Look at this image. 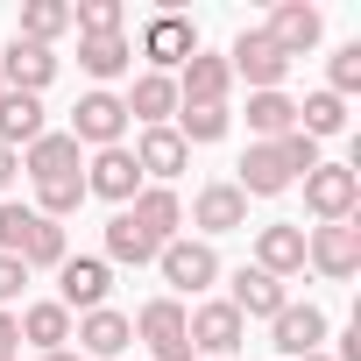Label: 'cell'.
I'll list each match as a JSON object with an SVG mask.
<instances>
[{
	"mask_svg": "<svg viewBox=\"0 0 361 361\" xmlns=\"http://www.w3.org/2000/svg\"><path fill=\"white\" fill-rule=\"evenodd\" d=\"M298 185H305V213L319 227L354 220V206H361V163H319V170L298 177Z\"/></svg>",
	"mask_w": 361,
	"mask_h": 361,
	"instance_id": "1",
	"label": "cell"
},
{
	"mask_svg": "<svg viewBox=\"0 0 361 361\" xmlns=\"http://www.w3.org/2000/svg\"><path fill=\"white\" fill-rule=\"evenodd\" d=\"M135 57H149V71L177 78V71H185V64L199 57V22H185L177 8L149 15V22H142V43H135Z\"/></svg>",
	"mask_w": 361,
	"mask_h": 361,
	"instance_id": "2",
	"label": "cell"
},
{
	"mask_svg": "<svg viewBox=\"0 0 361 361\" xmlns=\"http://www.w3.org/2000/svg\"><path fill=\"white\" fill-rule=\"evenodd\" d=\"M156 269H163L170 298H206V290L220 283V248H213V241H192V234H177V241L156 255Z\"/></svg>",
	"mask_w": 361,
	"mask_h": 361,
	"instance_id": "3",
	"label": "cell"
},
{
	"mask_svg": "<svg viewBox=\"0 0 361 361\" xmlns=\"http://www.w3.org/2000/svg\"><path fill=\"white\" fill-rule=\"evenodd\" d=\"M227 71H234V78H248V92H283L290 57H283L262 29H241V36L227 43Z\"/></svg>",
	"mask_w": 361,
	"mask_h": 361,
	"instance_id": "4",
	"label": "cell"
},
{
	"mask_svg": "<svg viewBox=\"0 0 361 361\" xmlns=\"http://www.w3.org/2000/svg\"><path fill=\"white\" fill-rule=\"evenodd\" d=\"M128 128H135V121H128L121 92H99V85H92V92L71 106V128H64V135H71L78 149H121V135H128Z\"/></svg>",
	"mask_w": 361,
	"mask_h": 361,
	"instance_id": "5",
	"label": "cell"
},
{
	"mask_svg": "<svg viewBox=\"0 0 361 361\" xmlns=\"http://www.w3.org/2000/svg\"><path fill=\"white\" fill-rule=\"evenodd\" d=\"M305 269H319L326 283H347L361 269V227L333 220V227H305Z\"/></svg>",
	"mask_w": 361,
	"mask_h": 361,
	"instance_id": "6",
	"label": "cell"
},
{
	"mask_svg": "<svg viewBox=\"0 0 361 361\" xmlns=\"http://www.w3.org/2000/svg\"><path fill=\"white\" fill-rule=\"evenodd\" d=\"M114 298V262L106 255H64V269H57V305L71 312V319H85V312H99Z\"/></svg>",
	"mask_w": 361,
	"mask_h": 361,
	"instance_id": "7",
	"label": "cell"
},
{
	"mask_svg": "<svg viewBox=\"0 0 361 361\" xmlns=\"http://www.w3.org/2000/svg\"><path fill=\"white\" fill-rule=\"evenodd\" d=\"M128 326H135V340L149 347V361H192V340H185V305H177V298H149Z\"/></svg>",
	"mask_w": 361,
	"mask_h": 361,
	"instance_id": "8",
	"label": "cell"
},
{
	"mask_svg": "<svg viewBox=\"0 0 361 361\" xmlns=\"http://www.w3.org/2000/svg\"><path fill=\"white\" fill-rule=\"evenodd\" d=\"M185 340H192V354H234V347L248 340V319H241L227 298H199V305L185 312Z\"/></svg>",
	"mask_w": 361,
	"mask_h": 361,
	"instance_id": "9",
	"label": "cell"
},
{
	"mask_svg": "<svg viewBox=\"0 0 361 361\" xmlns=\"http://www.w3.org/2000/svg\"><path fill=\"white\" fill-rule=\"evenodd\" d=\"M234 170H241V177H234V192H241V199H276V192L298 185V163H290L283 142H248V156H241Z\"/></svg>",
	"mask_w": 361,
	"mask_h": 361,
	"instance_id": "10",
	"label": "cell"
},
{
	"mask_svg": "<svg viewBox=\"0 0 361 361\" xmlns=\"http://www.w3.org/2000/svg\"><path fill=\"white\" fill-rule=\"evenodd\" d=\"M192 227H199V241H220V234L248 227V199L234 192V177H213V185L192 192Z\"/></svg>",
	"mask_w": 361,
	"mask_h": 361,
	"instance_id": "11",
	"label": "cell"
},
{
	"mask_svg": "<svg viewBox=\"0 0 361 361\" xmlns=\"http://www.w3.org/2000/svg\"><path fill=\"white\" fill-rule=\"evenodd\" d=\"M262 36H269L283 57H312V50H319V36H326V15L312 8V0H276L269 22H262Z\"/></svg>",
	"mask_w": 361,
	"mask_h": 361,
	"instance_id": "12",
	"label": "cell"
},
{
	"mask_svg": "<svg viewBox=\"0 0 361 361\" xmlns=\"http://www.w3.org/2000/svg\"><path fill=\"white\" fill-rule=\"evenodd\" d=\"M135 192H142V170H135L128 142H121V149H92V163H85V199H106V206L121 213Z\"/></svg>",
	"mask_w": 361,
	"mask_h": 361,
	"instance_id": "13",
	"label": "cell"
},
{
	"mask_svg": "<svg viewBox=\"0 0 361 361\" xmlns=\"http://www.w3.org/2000/svg\"><path fill=\"white\" fill-rule=\"evenodd\" d=\"M121 213H128V220H135V227H142V234L156 241V255H163V248L177 241V227H185V199H177L170 185H142V192H135V199H128Z\"/></svg>",
	"mask_w": 361,
	"mask_h": 361,
	"instance_id": "14",
	"label": "cell"
},
{
	"mask_svg": "<svg viewBox=\"0 0 361 361\" xmlns=\"http://www.w3.org/2000/svg\"><path fill=\"white\" fill-rule=\"evenodd\" d=\"M170 85H177V106H227L234 71H227V57H220V50H199L185 71L170 78Z\"/></svg>",
	"mask_w": 361,
	"mask_h": 361,
	"instance_id": "15",
	"label": "cell"
},
{
	"mask_svg": "<svg viewBox=\"0 0 361 361\" xmlns=\"http://www.w3.org/2000/svg\"><path fill=\"white\" fill-rule=\"evenodd\" d=\"M255 269H269L276 283L305 276V227H298V220H269V227H255Z\"/></svg>",
	"mask_w": 361,
	"mask_h": 361,
	"instance_id": "16",
	"label": "cell"
},
{
	"mask_svg": "<svg viewBox=\"0 0 361 361\" xmlns=\"http://www.w3.org/2000/svg\"><path fill=\"white\" fill-rule=\"evenodd\" d=\"M50 78H57V50H43V43H8V50H0V85H8V92H50Z\"/></svg>",
	"mask_w": 361,
	"mask_h": 361,
	"instance_id": "17",
	"label": "cell"
},
{
	"mask_svg": "<svg viewBox=\"0 0 361 361\" xmlns=\"http://www.w3.org/2000/svg\"><path fill=\"white\" fill-rule=\"evenodd\" d=\"M71 340H78V354H85V361H114V354H128V340H135V326H128V312H114V305H99V312H85V319H71Z\"/></svg>",
	"mask_w": 361,
	"mask_h": 361,
	"instance_id": "18",
	"label": "cell"
},
{
	"mask_svg": "<svg viewBox=\"0 0 361 361\" xmlns=\"http://www.w3.org/2000/svg\"><path fill=\"white\" fill-rule=\"evenodd\" d=\"M128 156H135V170H142V185H170V177L192 163V149L177 142V128H142Z\"/></svg>",
	"mask_w": 361,
	"mask_h": 361,
	"instance_id": "19",
	"label": "cell"
},
{
	"mask_svg": "<svg viewBox=\"0 0 361 361\" xmlns=\"http://www.w3.org/2000/svg\"><path fill=\"white\" fill-rule=\"evenodd\" d=\"M319 340H326V312H319V305H283V312L269 319V347L290 354V361L319 354Z\"/></svg>",
	"mask_w": 361,
	"mask_h": 361,
	"instance_id": "20",
	"label": "cell"
},
{
	"mask_svg": "<svg viewBox=\"0 0 361 361\" xmlns=\"http://www.w3.org/2000/svg\"><path fill=\"white\" fill-rule=\"evenodd\" d=\"M22 170H29V185H57V177H78V170H85V156H78V142H71L64 128H50L43 142L22 149Z\"/></svg>",
	"mask_w": 361,
	"mask_h": 361,
	"instance_id": "21",
	"label": "cell"
},
{
	"mask_svg": "<svg viewBox=\"0 0 361 361\" xmlns=\"http://www.w3.org/2000/svg\"><path fill=\"white\" fill-rule=\"evenodd\" d=\"M121 106H128L135 128H170V121H177V85H170L163 71H142V78L121 92Z\"/></svg>",
	"mask_w": 361,
	"mask_h": 361,
	"instance_id": "22",
	"label": "cell"
},
{
	"mask_svg": "<svg viewBox=\"0 0 361 361\" xmlns=\"http://www.w3.org/2000/svg\"><path fill=\"white\" fill-rule=\"evenodd\" d=\"M227 305L241 312V319H276L283 305H290V290L269 276V269H255V262H241L234 269V290H227Z\"/></svg>",
	"mask_w": 361,
	"mask_h": 361,
	"instance_id": "23",
	"label": "cell"
},
{
	"mask_svg": "<svg viewBox=\"0 0 361 361\" xmlns=\"http://www.w3.org/2000/svg\"><path fill=\"white\" fill-rule=\"evenodd\" d=\"M50 135V114H43V99L36 92H0V149H29V142H43Z\"/></svg>",
	"mask_w": 361,
	"mask_h": 361,
	"instance_id": "24",
	"label": "cell"
},
{
	"mask_svg": "<svg viewBox=\"0 0 361 361\" xmlns=\"http://www.w3.org/2000/svg\"><path fill=\"white\" fill-rule=\"evenodd\" d=\"M78 71L99 78V92H106L114 78L135 71V43H128V36H78Z\"/></svg>",
	"mask_w": 361,
	"mask_h": 361,
	"instance_id": "25",
	"label": "cell"
},
{
	"mask_svg": "<svg viewBox=\"0 0 361 361\" xmlns=\"http://www.w3.org/2000/svg\"><path fill=\"white\" fill-rule=\"evenodd\" d=\"M22 347H36V354H57V347H71V312L57 305V298H36V305H22Z\"/></svg>",
	"mask_w": 361,
	"mask_h": 361,
	"instance_id": "26",
	"label": "cell"
},
{
	"mask_svg": "<svg viewBox=\"0 0 361 361\" xmlns=\"http://www.w3.org/2000/svg\"><path fill=\"white\" fill-rule=\"evenodd\" d=\"M248 128H255V142H283L298 128V99L290 92H248Z\"/></svg>",
	"mask_w": 361,
	"mask_h": 361,
	"instance_id": "27",
	"label": "cell"
},
{
	"mask_svg": "<svg viewBox=\"0 0 361 361\" xmlns=\"http://www.w3.org/2000/svg\"><path fill=\"white\" fill-rule=\"evenodd\" d=\"M298 135H312V142L347 135V99H333L326 85H319V92H305V99H298Z\"/></svg>",
	"mask_w": 361,
	"mask_h": 361,
	"instance_id": "28",
	"label": "cell"
},
{
	"mask_svg": "<svg viewBox=\"0 0 361 361\" xmlns=\"http://www.w3.org/2000/svg\"><path fill=\"white\" fill-rule=\"evenodd\" d=\"M22 43H57V36H71V0H29L22 8V29H15Z\"/></svg>",
	"mask_w": 361,
	"mask_h": 361,
	"instance_id": "29",
	"label": "cell"
},
{
	"mask_svg": "<svg viewBox=\"0 0 361 361\" xmlns=\"http://www.w3.org/2000/svg\"><path fill=\"white\" fill-rule=\"evenodd\" d=\"M64 255H71L64 227L36 213V227H29V241H22V255H15V262H22V269H64Z\"/></svg>",
	"mask_w": 361,
	"mask_h": 361,
	"instance_id": "30",
	"label": "cell"
},
{
	"mask_svg": "<svg viewBox=\"0 0 361 361\" xmlns=\"http://www.w3.org/2000/svg\"><path fill=\"white\" fill-rule=\"evenodd\" d=\"M106 262H121V269H142V262H156V241L128 220V213H114L106 220Z\"/></svg>",
	"mask_w": 361,
	"mask_h": 361,
	"instance_id": "31",
	"label": "cell"
},
{
	"mask_svg": "<svg viewBox=\"0 0 361 361\" xmlns=\"http://www.w3.org/2000/svg\"><path fill=\"white\" fill-rule=\"evenodd\" d=\"M177 142H185V149H206V142H220L227 128H234V114L227 106H177Z\"/></svg>",
	"mask_w": 361,
	"mask_h": 361,
	"instance_id": "32",
	"label": "cell"
},
{
	"mask_svg": "<svg viewBox=\"0 0 361 361\" xmlns=\"http://www.w3.org/2000/svg\"><path fill=\"white\" fill-rule=\"evenodd\" d=\"M78 206H85V170H78V177H57V185H36V213H43V220L64 227Z\"/></svg>",
	"mask_w": 361,
	"mask_h": 361,
	"instance_id": "33",
	"label": "cell"
},
{
	"mask_svg": "<svg viewBox=\"0 0 361 361\" xmlns=\"http://www.w3.org/2000/svg\"><path fill=\"white\" fill-rule=\"evenodd\" d=\"M71 29H78V36H121V29H128V8H121V0H78V8H71Z\"/></svg>",
	"mask_w": 361,
	"mask_h": 361,
	"instance_id": "34",
	"label": "cell"
},
{
	"mask_svg": "<svg viewBox=\"0 0 361 361\" xmlns=\"http://www.w3.org/2000/svg\"><path fill=\"white\" fill-rule=\"evenodd\" d=\"M326 92H333V99L361 92V43H340V50H333V64H326Z\"/></svg>",
	"mask_w": 361,
	"mask_h": 361,
	"instance_id": "35",
	"label": "cell"
},
{
	"mask_svg": "<svg viewBox=\"0 0 361 361\" xmlns=\"http://www.w3.org/2000/svg\"><path fill=\"white\" fill-rule=\"evenodd\" d=\"M29 227H36V206H22V199H0V255H22Z\"/></svg>",
	"mask_w": 361,
	"mask_h": 361,
	"instance_id": "36",
	"label": "cell"
},
{
	"mask_svg": "<svg viewBox=\"0 0 361 361\" xmlns=\"http://www.w3.org/2000/svg\"><path fill=\"white\" fill-rule=\"evenodd\" d=\"M22 283H29V269H22L15 255H0V312H8V305L22 298Z\"/></svg>",
	"mask_w": 361,
	"mask_h": 361,
	"instance_id": "37",
	"label": "cell"
},
{
	"mask_svg": "<svg viewBox=\"0 0 361 361\" xmlns=\"http://www.w3.org/2000/svg\"><path fill=\"white\" fill-rule=\"evenodd\" d=\"M0 361H22V326H15V312H0Z\"/></svg>",
	"mask_w": 361,
	"mask_h": 361,
	"instance_id": "38",
	"label": "cell"
},
{
	"mask_svg": "<svg viewBox=\"0 0 361 361\" xmlns=\"http://www.w3.org/2000/svg\"><path fill=\"white\" fill-rule=\"evenodd\" d=\"M333 361H361V326H347V333H340V354H333Z\"/></svg>",
	"mask_w": 361,
	"mask_h": 361,
	"instance_id": "39",
	"label": "cell"
},
{
	"mask_svg": "<svg viewBox=\"0 0 361 361\" xmlns=\"http://www.w3.org/2000/svg\"><path fill=\"white\" fill-rule=\"evenodd\" d=\"M15 170H22V156H15V149H0V199H8V185H15Z\"/></svg>",
	"mask_w": 361,
	"mask_h": 361,
	"instance_id": "40",
	"label": "cell"
},
{
	"mask_svg": "<svg viewBox=\"0 0 361 361\" xmlns=\"http://www.w3.org/2000/svg\"><path fill=\"white\" fill-rule=\"evenodd\" d=\"M36 361H85L78 347H57V354H36Z\"/></svg>",
	"mask_w": 361,
	"mask_h": 361,
	"instance_id": "41",
	"label": "cell"
},
{
	"mask_svg": "<svg viewBox=\"0 0 361 361\" xmlns=\"http://www.w3.org/2000/svg\"><path fill=\"white\" fill-rule=\"evenodd\" d=\"M305 361H333V354H326V347H319V354H305Z\"/></svg>",
	"mask_w": 361,
	"mask_h": 361,
	"instance_id": "42",
	"label": "cell"
},
{
	"mask_svg": "<svg viewBox=\"0 0 361 361\" xmlns=\"http://www.w3.org/2000/svg\"><path fill=\"white\" fill-rule=\"evenodd\" d=\"M0 92H8V85H0Z\"/></svg>",
	"mask_w": 361,
	"mask_h": 361,
	"instance_id": "43",
	"label": "cell"
}]
</instances>
